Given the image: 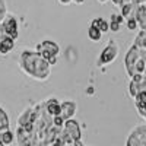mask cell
<instances>
[{
	"mask_svg": "<svg viewBox=\"0 0 146 146\" xmlns=\"http://www.w3.org/2000/svg\"><path fill=\"white\" fill-rule=\"evenodd\" d=\"M19 67L27 76L38 82H45L51 75V64L40 51L23 50L19 56Z\"/></svg>",
	"mask_w": 146,
	"mask_h": 146,
	"instance_id": "obj_1",
	"label": "cell"
},
{
	"mask_svg": "<svg viewBox=\"0 0 146 146\" xmlns=\"http://www.w3.org/2000/svg\"><path fill=\"white\" fill-rule=\"evenodd\" d=\"M118 53H120V47L117 44L115 40H111L110 38L107 45L102 48V51L100 53L98 56V62H96V66H107V64H111L114 60L118 57Z\"/></svg>",
	"mask_w": 146,
	"mask_h": 146,
	"instance_id": "obj_2",
	"label": "cell"
},
{
	"mask_svg": "<svg viewBox=\"0 0 146 146\" xmlns=\"http://www.w3.org/2000/svg\"><path fill=\"white\" fill-rule=\"evenodd\" d=\"M140 57H142L140 48L136 44H131V47L129 48V51L126 53V57H124V67H126V72H127L129 78H131L136 73L135 72L136 70V64L140 60Z\"/></svg>",
	"mask_w": 146,
	"mask_h": 146,
	"instance_id": "obj_3",
	"label": "cell"
},
{
	"mask_svg": "<svg viewBox=\"0 0 146 146\" xmlns=\"http://www.w3.org/2000/svg\"><path fill=\"white\" fill-rule=\"evenodd\" d=\"M126 146H146V124L136 126L130 131Z\"/></svg>",
	"mask_w": 146,
	"mask_h": 146,
	"instance_id": "obj_4",
	"label": "cell"
},
{
	"mask_svg": "<svg viewBox=\"0 0 146 146\" xmlns=\"http://www.w3.org/2000/svg\"><path fill=\"white\" fill-rule=\"evenodd\" d=\"M36 51H40L41 56L45 60H50L53 56H58L60 53V47L57 42L51 41V40H44L40 44H36Z\"/></svg>",
	"mask_w": 146,
	"mask_h": 146,
	"instance_id": "obj_5",
	"label": "cell"
},
{
	"mask_svg": "<svg viewBox=\"0 0 146 146\" xmlns=\"http://www.w3.org/2000/svg\"><path fill=\"white\" fill-rule=\"evenodd\" d=\"M16 139H18V145L19 146H36L38 139H36L35 133L28 131L25 127L22 126H16Z\"/></svg>",
	"mask_w": 146,
	"mask_h": 146,
	"instance_id": "obj_6",
	"label": "cell"
},
{
	"mask_svg": "<svg viewBox=\"0 0 146 146\" xmlns=\"http://www.w3.org/2000/svg\"><path fill=\"white\" fill-rule=\"evenodd\" d=\"M3 27L6 29V34L9 36H12L13 40H16L18 36H19V23H18V19L13 16V15H9L3 19Z\"/></svg>",
	"mask_w": 146,
	"mask_h": 146,
	"instance_id": "obj_7",
	"label": "cell"
},
{
	"mask_svg": "<svg viewBox=\"0 0 146 146\" xmlns=\"http://www.w3.org/2000/svg\"><path fill=\"white\" fill-rule=\"evenodd\" d=\"M63 129L69 133V135L73 137V140H80L82 139V129H80V124H79V121L75 120V118H69L64 121V126Z\"/></svg>",
	"mask_w": 146,
	"mask_h": 146,
	"instance_id": "obj_8",
	"label": "cell"
},
{
	"mask_svg": "<svg viewBox=\"0 0 146 146\" xmlns=\"http://www.w3.org/2000/svg\"><path fill=\"white\" fill-rule=\"evenodd\" d=\"M44 105H45V110L47 113L50 114L51 117H56V115H62V102H58L57 98H48L47 101H44Z\"/></svg>",
	"mask_w": 146,
	"mask_h": 146,
	"instance_id": "obj_9",
	"label": "cell"
},
{
	"mask_svg": "<svg viewBox=\"0 0 146 146\" xmlns=\"http://www.w3.org/2000/svg\"><path fill=\"white\" fill-rule=\"evenodd\" d=\"M76 111H78V104L75 101L67 100V101H63L62 102V117L64 120L73 118V117H75V114H76Z\"/></svg>",
	"mask_w": 146,
	"mask_h": 146,
	"instance_id": "obj_10",
	"label": "cell"
},
{
	"mask_svg": "<svg viewBox=\"0 0 146 146\" xmlns=\"http://www.w3.org/2000/svg\"><path fill=\"white\" fill-rule=\"evenodd\" d=\"M135 18H136V21H137V23H139V27H140L143 31H146V6H145L143 3L137 6L136 13H135Z\"/></svg>",
	"mask_w": 146,
	"mask_h": 146,
	"instance_id": "obj_11",
	"label": "cell"
},
{
	"mask_svg": "<svg viewBox=\"0 0 146 146\" xmlns=\"http://www.w3.org/2000/svg\"><path fill=\"white\" fill-rule=\"evenodd\" d=\"M15 48V40L12 38V36H6V38H3L2 41H0V54H9L12 50Z\"/></svg>",
	"mask_w": 146,
	"mask_h": 146,
	"instance_id": "obj_12",
	"label": "cell"
},
{
	"mask_svg": "<svg viewBox=\"0 0 146 146\" xmlns=\"http://www.w3.org/2000/svg\"><path fill=\"white\" fill-rule=\"evenodd\" d=\"M124 16L121 13H113L111 15V21H110V31L111 32H118L121 23L124 22Z\"/></svg>",
	"mask_w": 146,
	"mask_h": 146,
	"instance_id": "obj_13",
	"label": "cell"
},
{
	"mask_svg": "<svg viewBox=\"0 0 146 146\" xmlns=\"http://www.w3.org/2000/svg\"><path fill=\"white\" fill-rule=\"evenodd\" d=\"M102 31L101 29H98L96 27H94V25H91L89 28H88V38L91 40V41H94V42H100L101 41V38H102Z\"/></svg>",
	"mask_w": 146,
	"mask_h": 146,
	"instance_id": "obj_14",
	"label": "cell"
},
{
	"mask_svg": "<svg viewBox=\"0 0 146 146\" xmlns=\"http://www.w3.org/2000/svg\"><path fill=\"white\" fill-rule=\"evenodd\" d=\"M10 127V120H9V114L5 111V110L0 107V131L9 130Z\"/></svg>",
	"mask_w": 146,
	"mask_h": 146,
	"instance_id": "obj_15",
	"label": "cell"
},
{
	"mask_svg": "<svg viewBox=\"0 0 146 146\" xmlns=\"http://www.w3.org/2000/svg\"><path fill=\"white\" fill-rule=\"evenodd\" d=\"M91 25L96 27L98 29H101L102 32H108L110 31V22L105 21L104 18H95V19H92Z\"/></svg>",
	"mask_w": 146,
	"mask_h": 146,
	"instance_id": "obj_16",
	"label": "cell"
},
{
	"mask_svg": "<svg viewBox=\"0 0 146 146\" xmlns=\"http://www.w3.org/2000/svg\"><path fill=\"white\" fill-rule=\"evenodd\" d=\"M133 44H136L140 50H146V31H140L139 32V35L135 38V42Z\"/></svg>",
	"mask_w": 146,
	"mask_h": 146,
	"instance_id": "obj_17",
	"label": "cell"
},
{
	"mask_svg": "<svg viewBox=\"0 0 146 146\" xmlns=\"http://www.w3.org/2000/svg\"><path fill=\"white\" fill-rule=\"evenodd\" d=\"M2 136H3V142H5V145H6V146L12 145V143L15 142V137H16V135H15V133L12 131L10 129H9V130L2 131Z\"/></svg>",
	"mask_w": 146,
	"mask_h": 146,
	"instance_id": "obj_18",
	"label": "cell"
},
{
	"mask_svg": "<svg viewBox=\"0 0 146 146\" xmlns=\"http://www.w3.org/2000/svg\"><path fill=\"white\" fill-rule=\"evenodd\" d=\"M129 94H130V96L133 100L137 96V94H139V88H137V83L136 82H133V80H130V85H129Z\"/></svg>",
	"mask_w": 146,
	"mask_h": 146,
	"instance_id": "obj_19",
	"label": "cell"
},
{
	"mask_svg": "<svg viewBox=\"0 0 146 146\" xmlns=\"http://www.w3.org/2000/svg\"><path fill=\"white\" fill-rule=\"evenodd\" d=\"M7 16V9H6V2L0 0V22H3V19Z\"/></svg>",
	"mask_w": 146,
	"mask_h": 146,
	"instance_id": "obj_20",
	"label": "cell"
},
{
	"mask_svg": "<svg viewBox=\"0 0 146 146\" xmlns=\"http://www.w3.org/2000/svg\"><path fill=\"white\" fill-rule=\"evenodd\" d=\"M126 23H127V29H130V31H135V29L139 27V23H137V21H136L135 16H133V18H129Z\"/></svg>",
	"mask_w": 146,
	"mask_h": 146,
	"instance_id": "obj_21",
	"label": "cell"
},
{
	"mask_svg": "<svg viewBox=\"0 0 146 146\" xmlns=\"http://www.w3.org/2000/svg\"><path fill=\"white\" fill-rule=\"evenodd\" d=\"M64 118L62 117V115H56V117H53V124L54 126H57V127H63L64 126Z\"/></svg>",
	"mask_w": 146,
	"mask_h": 146,
	"instance_id": "obj_22",
	"label": "cell"
},
{
	"mask_svg": "<svg viewBox=\"0 0 146 146\" xmlns=\"http://www.w3.org/2000/svg\"><path fill=\"white\" fill-rule=\"evenodd\" d=\"M7 36V34H6V29H5V27H3V23L0 22V41H2L3 38H6Z\"/></svg>",
	"mask_w": 146,
	"mask_h": 146,
	"instance_id": "obj_23",
	"label": "cell"
},
{
	"mask_svg": "<svg viewBox=\"0 0 146 146\" xmlns=\"http://www.w3.org/2000/svg\"><path fill=\"white\" fill-rule=\"evenodd\" d=\"M48 63H50L51 66H54V64H57V56H53L50 60H48Z\"/></svg>",
	"mask_w": 146,
	"mask_h": 146,
	"instance_id": "obj_24",
	"label": "cell"
},
{
	"mask_svg": "<svg viewBox=\"0 0 146 146\" xmlns=\"http://www.w3.org/2000/svg\"><path fill=\"white\" fill-rule=\"evenodd\" d=\"M111 2H113V5H114V6H118V7H120L121 5L124 3V0H111Z\"/></svg>",
	"mask_w": 146,
	"mask_h": 146,
	"instance_id": "obj_25",
	"label": "cell"
},
{
	"mask_svg": "<svg viewBox=\"0 0 146 146\" xmlns=\"http://www.w3.org/2000/svg\"><path fill=\"white\" fill-rule=\"evenodd\" d=\"M62 5H70V3H73V0H58Z\"/></svg>",
	"mask_w": 146,
	"mask_h": 146,
	"instance_id": "obj_26",
	"label": "cell"
},
{
	"mask_svg": "<svg viewBox=\"0 0 146 146\" xmlns=\"http://www.w3.org/2000/svg\"><path fill=\"white\" fill-rule=\"evenodd\" d=\"M73 146H85V145H83V143H82L80 140H76L75 143H73Z\"/></svg>",
	"mask_w": 146,
	"mask_h": 146,
	"instance_id": "obj_27",
	"label": "cell"
},
{
	"mask_svg": "<svg viewBox=\"0 0 146 146\" xmlns=\"http://www.w3.org/2000/svg\"><path fill=\"white\" fill-rule=\"evenodd\" d=\"M73 3H76V5H83L85 0H73Z\"/></svg>",
	"mask_w": 146,
	"mask_h": 146,
	"instance_id": "obj_28",
	"label": "cell"
},
{
	"mask_svg": "<svg viewBox=\"0 0 146 146\" xmlns=\"http://www.w3.org/2000/svg\"><path fill=\"white\" fill-rule=\"evenodd\" d=\"M86 92H88V94H94V88H89V89H86Z\"/></svg>",
	"mask_w": 146,
	"mask_h": 146,
	"instance_id": "obj_29",
	"label": "cell"
},
{
	"mask_svg": "<svg viewBox=\"0 0 146 146\" xmlns=\"http://www.w3.org/2000/svg\"><path fill=\"white\" fill-rule=\"evenodd\" d=\"M98 2H100L101 5H104V3H107V2H108V0H98Z\"/></svg>",
	"mask_w": 146,
	"mask_h": 146,
	"instance_id": "obj_30",
	"label": "cell"
},
{
	"mask_svg": "<svg viewBox=\"0 0 146 146\" xmlns=\"http://www.w3.org/2000/svg\"><path fill=\"white\" fill-rule=\"evenodd\" d=\"M0 146H6V145H5V142H0Z\"/></svg>",
	"mask_w": 146,
	"mask_h": 146,
	"instance_id": "obj_31",
	"label": "cell"
},
{
	"mask_svg": "<svg viewBox=\"0 0 146 146\" xmlns=\"http://www.w3.org/2000/svg\"><path fill=\"white\" fill-rule=\"evenodd\" d=\"M143 118H145V120H146V114H145V117H143Z\"/></svg>",
	"mask_w": 146,
	"mask_h": 146,
	"instance_id": "obj_32",
	"label": "cell"
}]
</instances>
